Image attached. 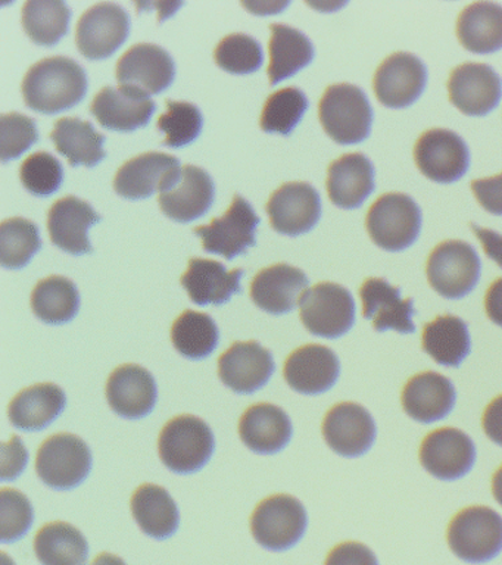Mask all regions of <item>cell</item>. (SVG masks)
Instances as JSON below:
<instances>
[{
  "label": "cell",
  "mask_w": 502,
  "mask_h": 565,
  "mask_svg": "<svg viewBox=\"0 0 502 565\" xmlns=\"http://www.w3.org/2000/svg\"><path fill=\"white\" fill-rule=\"evenodd\" d=\"M21 90L30 109L58 114L74 108L86 96V71L72 57H46L28 71Z\"/></svg>",
  "instance_id": "6da1fadb"
},
{
  "label": "cell",
  "mask_w": 502,
  "mask_h": 565,
  "mask_svg": "<svg viewBox=\"0 0 502 565\" xmlns=\"http://www.w3.org/2000/svg\"><path fill=\"white\" fill-rule=\"evenodd\" d=\"M319 115L325 135L339 145L361 143L372 131V105L363 88L354 84H333L325 88Z\"/></svg>",
  "instance_id": "7a4b0ae2"
},
{
  "label": "cell",
  "mask_w": 502,
  "mask_h": 565,
  "mask_svg": "<svg viewBox=\"0 0 502 565\" xmlns=\"http://www.w3.org/2000/svg\"><path fill=\"white\" fill-rule=\"evenodd\" d=\"M214 433L195 415H179L162 428L158 450L162 463L178 475L200 471L213 457Z\"/></svg>",
  "instance_id": "3957f363"
},
{
  "label": "cell",
  "mask_w": 502,
  "mask_h": 565,
  "mask_svg": "<svg viewBox=\"0 0 502 565\" xmlns=\"http://www.w3.org/2000/svg\"><path fill=\"white\" fill-rule=\"evenodd\" d=\"M448 545L469 564L495 559L502 552V516L488 507L466 508L449 524Z\"/></svg>",
  "instance_id": "277c9868"
},
{
  "label": "cell",
  "mask_w": 502,
  "mask_h": 565,
  "mask_svg": "<svg viewBox=\"0 0 502 565\" xmlns=\"http://www.w3.org/2000/svg\"><path fill=\"white\" fill-rule=\"evenodd\" d=\"M365 225L374 245L383 250L400 252L416 243L421 230V211L408 194L386 193L370 206Z\"/></svg>",
  "instance_id": "5b68a950"
},
{
  "label": "cell",
  "mask_w": 502,
  "mask_h": 565,
  "mask_svg": "<svg viewBox=\"0 0 502 565\" xmlns=\"http://www.w3.org/2000/svg\"><path fill=\"white\" fill-rule=\"evenodd\" d=\"M306 508L289 494L263 499L250 516V532L264 550L284 552L297 545L307 532Z\"/></svg>",
  "instance_id": "8992f818"
},
{
  "label": "cell",
  "mask_w": 502,
  "mask_h": 565,
  "mask_svg": "<svg viewBox=\"0 0 502 565\" xmlns=\"http://www.w3.org/2000/svg\"><path fill=\"white\" fill-rule=\"evenodd\" d=\"M480 268L478 252L470 243L447 241L436 246L427 259V280L444 298L461 299L478 286Z\"/></svg>",
  "instance_id": "52a82bcc"
},
{
  "label": "cell",
  "mask_w": 502,
  "mask_h": 565,
  "mask_svg": "<svg viewBox=\"0 0 502 565\" xmlns=\"http://www.w3.org/2000/svg\"><path fill=\"white\" fill-rule=\"evenodd\" d=\"M302 324L311 334L339 339L355 324V300L337 282H319L299 300Z\"/></svg>",
  "instance_id": "ba28073f"
},
{
  "label": "cell",
  "mask_w": 502,
  "mask_h": 565,
  "mask_svg": "<svg viewBox=\"0 0 502 565\" xmlns=\"http://www.w3.org/2000/svg\"><path fill=\"white\" fill-rule=\"evenodd\" d=\"M92 450L81 437L60 433L43 441L38 450L39 479L54 490H72L87 479L92 470Z\"/></svg>",
  "instance_id": "9c48e42d"
},
{
  "label": "cell",
  "mask_w": 502,
  "mask_h": 565,
  "mask_svg": "<svg viewBox=\"0 0 502 565\" xmlns=\"http://www.w3.org/2000/svg\"><path fill=\"white\" fill-rule=\"evenodd\" d=\"M130 33V17L117 3H98L78 20L76 43L90 61L107 60L125 44Z\"/></svg>",
  "instance_id": "30bf717a"
},
{
  "label": "cell",
  "mask_w": 502,
  "mask_h": 565,
  "mask_svg": "<svg viewBox=\"0 0 502 565\" xmlns=\"http://www.w3.org/2000/svg\"><path fill=\"white\" fill-rule=\"evenodd\" d=\"M414 159L423 175L442 184L460 180L470 166L466 141L447 128H431L423 132L414 146Z\"/></svg>",
  "instance_id": "8fae6325"
},
{
  "label": "cell",
  "mask_w": 502,
  "mask_h": 565,
  "mask_svg": "<svg viewBox=\"0 0 502 565\" xmlns=\"http://www.w3.org/2000/svg\"><path fill=\"white\" fill-rule=\"evenodd\" d=\"M259 216L241 194H235L231 207L222 218H214L209 225L193 228L204 242V250L232 260L255 246V228Z\"/></svg>",
  "instance_id": "7c38bea8"
},
{
  "label": "cell",
  "mask_w": 502,
  "mask_h": 565,
  "mask_svg": "<svg viewBox=\"0 0 502 565\" xmlns=\"http://www.w3.org/2000/svg\"><path fill=\"white\" fill-rule=\"evenodd\" d=\"M427 68L413 53L398 52L386 57L374 74L373 88L378 102L386 108L412 106L425 92Z\"/></svg>",
  "instance_id": "4fadbf2b"
},
{
  "label": "cell",
  "mask_w": 502,
  "mask_h": 565,
  "mask_svg": "<svg viewBox=\"0 0 502 565\" xmlns=\"http://www.w3.org/2000/svg\"><path fill=\"white\" fill-rule=\"evenodd\" d=\"M323 436L329 448L343 458H359L373 448L376 423L364 406L342 402L325 414Z\"/></svg>",
  "instance_id": "5bb4252c"
},
{
  "label": "cell",
  "mask_w": 502,
  "mask_h": 565,
  "mask_svg": "<svg viewBox=\"0 0 502 565\" xmlns=\"http://www.w3.org/2000/svg\"><path fill=\"white\" fill-rule=\"evenodd\" d=\"M266 210L275 232L285 236H301L319 223L321 199L310 183L295 181L277 189L268 199Z\"/></svg>",
  "instance_id": "9a60e30c"
},
{
  "label": "cell",
  "mask_w": 502,
  "mask_h": 565,
  "mask_svg": "<svg viewBox=\"0 0 502 565\" xmlns=\"http://www.w3.org/2000/svg\"><path fill=\"white\" fill-rule=\"evenodd\" d=\"M449 100L469 117H484L502 97V79L487 64L467 62L452 70L448 79Z\"/></svg>",
  "instance_id": "2e32d148"
},
{
  "label": "cell",
  "mask_w": 502,
  "mask_h": 565,
  "mask_svg": "<svg viewBox=\"0 0 502 565\" xmlns=\"http://www.w3.org/2000/svg\"><path fill=\"white\" fill-rule=\"evenodd\" d=\"M420 462L438 480L462 479L474 467L476 446L470 436L458 428H439L423 440Z\"/></svg>",
  "instance_id": "e0dca14e"
},
{
  "label": "cell",
  "mask_w": 502,
  "mask_h": 565,
  "mask_svg": "<svg viewBox=\"0 0 502 565\" xmlns=\"http://www.w3.org/2000/svg\"><path fill=\"white\" fill-rule=\"evenodd\" d=\"M175 77L173 57L152 43L135 44L117 64V79L122 87L145 95H158L171 86Z\"/></svg>",
  "instance_id": "ac0fdd59"
},
{
  "label": "cell",
  "mask_w": 502,
  "mask_h": 565,
  "mask_svg": "<svg viewBox=\"0 0 502 565\" xmlns=\"http://www.w3.org/2000/svg\"><path fill=\"white\" fill-rule=\"evenodd\" d=\"M180 172L182 168L178 158L161 152L142 153L118 170L114 189L122 198L140 201L164 192L178 180Z\"/></svg>",
  "instance_id": "d6986e66"
},
{
  "label": "cell",
  "mask_w": 502,
  "mask_h": 565,
  "mask_svg": "<svg viewBox=\"0 0 502 565\" xmlns=\"http://www.w3.org/2000/svg\"><path fill=\"white\" fill-rule=\"evenodd\" d=\"M275 371L273 353L255 340L233 343L218 358L220 380L241 395H249L266 386Z\"/></svg>",
  "instance_id": "ffe728a7"
},
{
  "label": "cell",
  "mask_w": 502,
  "mask_h": 565,
  "mask_svg": "<svg viewBox=\"0 0 502 565\" xmlns=\"http://www.w3.org/2000/svg\"><path fill=\"white\" fill-rule=\"evenodd\" d=\"M156 102L129 87H104L90 105V114L107 130L129 132L148 126Z\"/></svg>",
  "instance_id": "44dd1931"
},
{
  "label": "cell",
  "mask_w": 502,
  "mask_h": 565,
  "mask_svg": "<svg viewBox=\"0 0 502 565\" xmlns=\"http://www.w3.org/2000/svg\"><path fill=\"white\" fill-rule=\"evenodd\" d=\"M341 373L339 358L323 344L298 348L285 362L286 383L302 395H320L337 384Z\"/></svg>",
  "instance_id": "7402d4cb"
},
{
  "label": "cell",
  "mask_w": 502,
  "mask_h": 565,
  "mask_svg": "<svg viewBox=\"0 0 502 565\" xmlns=\"http://www.w3.org/2000/svg\"><path fill=\"white\" fill-rule=\"evenodd\" d=\"M156 379L143 366L126 364L109 375L107 399L114 413L127 419H140L156 408Z\"/></svg>",
  "instance_id": "603a6c76"
},
{
  "label": "cell",
  "mask_w": 502,
  "mask_h": 565,
  "mask_svg": "<svg viewBox=\"0 0 502 565\" xmlns=\"http://www.w3.org/2000/svg\"><path fill=\"white\" fill-rule=\"evenodd\" d=\"M310 280L302 269L288 264L264 268L250 282V299L259 309L273 316H284L297 308Z\"/></svg>",
  "instance_id": "cb8c5ba5"
},
{
  "label": "cell",
  "mask_w": 502,
  "mask_h": 565,
  "mask_svg": "<svg viewBox=\"0 0 502 565\" xmlns=\"http://www.w3.org/2000/svg\"><path fill=\"white\" fill-rule=\"evenodd\" d=\"M215 189L213 179L200 167L186 166L178 180L160 193L161 211L178 223H191L209 212L213 205Z\"/></svg>",
  "instance_id": "d4e9b609"
},
{
  "label": "cell",
  "mask_w": 502,
  "mask_h": 565,
  "mask_svg": "<svg viewBox=\"0 0 502 565\" xmlns=\"http://www.w3.org/2000/svg\"><path fill=\"white\" fill-rule=\"evenodd\" d=\"M100 215L86 201L65 196L56 201L47 214L51 242L72 255H86L94 250L89 242V228L99 223Z\"/></svg>",
  "instance_id": "484cf974"
},
{
  "label": "cell",
  "mask_w": 502,
  "mask_h": 565,
  "mask_svg": "<svg viewBox=\"0 0 502 565\" xmlns=\"http://www.w3.org/2000/svg\"><path fill=\"white\" fill-rule=\"evenodd\" d=\"M360 298L363 300V316L373 322L374 330H395L403 334L416 331L413 299L400 298L399 287L383 278H369L361 286Z\"/></svg>",
  "instance_id": "4316f807"
},
{
  "label": "cell",
  "mask_w": 502,
  "mask_h": 565,
  "mask_svg": "<svg viewBox=\"0 0 502 565\" xmlns=\"http://www.w3.org/2000/svg\"><path fill=\"white\" fill-rule=\"evenodd\" d=\"M456 387L442 374L427 371L414 375L403 392L405 413L414 422L431 424L440 422L452 413L456 406Z\"/></svg>",
  "instance_id": "83f0119b"
},
{
  "label": "cell",
  "mask_w": 502,
  "mask_h": 565,
  "mask_svg": "<svg viewBox=\"0 0 502 565\" xmlns=\"http://www.w3.org/2000/svg\"><path fill=\"white\" fill-rule=\"evenodd\" d=\"M244 269H228L218 260L192 258L189 260L188 271L180 278V282L188 290L193 303L224 305L233 295L241 294V278Z\"/></svg>",
  "instance_id": "f1b7e54d"
},
{
  "label": "cell",
  "mask_w": 502,
  "mask_h": 565,
  "mask_svg": "<svg viewBox=\"0 0 502 565\" xmlns=\"http://www.w3.org/2000/svg\"><path fill=\"white\" fill-rule=\"evenodd\" d=\"M292 422L279 406L255 404L242 415L239 436L254 452L273 455L280 452L292 439Z\"/></svg>",
  "instance_id": "f546056e"
},
{
  "label": "cell",
  "mask_w": 502,
  "mask_h": 565,
  "mask_svg": "<svg viewBox=\"0 0 502 565\" xmlns=\"http://www.w3.org/2000/svg\"><path fill=\"white\" fill-rule=\"evenodd\" d=\"M328 193L333 205L355 210L374 190V167L363 153H346L330 163Z\"/></svg>",
  "instance_id": "4dcf8cb0"
},
{
  "label": "cell",
  "mask_w": 502,
  "mask_h": 565,
  "mask_svg": "<svg viewBox=\"0 0 502 565\" xmlns=\"http://www.w3.org/2000/svg\"><path fill=\"white\" fill-rule=\"evenodd\" d=\"M65 406L67 396L63 388L54 383H41L21 391L11 401L8 415L15 428L41 431L64 413Z\"/></svg>",
  "instance_id": "1f68e13d"
},
{
  "label": "cell",
  "mask_w": 502,
  "mask_h": 565,
  "mask_svg": "<svg viewBox=\"0 0 502 565\" xmlns=\"http://www.w3.org/2000/svg\"><path fill=\"white\" fill-rule=\"evenodd\" d=\"M131 512L136 523L149 537L165 541L178 532L180 514L178 503L169 490L147 483L140 486L131 497Z\"/></svg>",
  "instance_id": "d6a6232c"
},
{
  "label": "cell",
  "mask_w": 502,
  "mask_h": 565,
  "mask_svg": "<svg viewBox=\"0 0 502 565\" xmlns=\"http://www.w3.org/2000/svg\"><path fill=\"white\" fill-rule=\"evenodd\" d=\"M458 40L467 51L488 55L502 49V4L476 2L460 13Z\"/></svg>",
  "instance_id": "836d02e7"
},
{
  "label": "cell",
  "mask_w": 502,
  "mask_h": 565,
  "mask_svg": "<svg viewBox=\"0 0 502 565\" xmlns=\"http://www.w3.org/2000/svg\"><path fill=\"white\" fill-rule=\"evenodd\" d=\"M56 150L68 159L70 166H98L107 152L104 150L105 136L96 131L92 122L83 119L61 118L51 132Z\"/></svg>",
  "instance_id": "e575fe53"
},
{
  "label": "cell",
  "mask_w": 502,
  "mask_h": 565,
  "mask_svg": "<svg viewBox=\"0 0 502 565\" xmlns=\"http://www.w3.org/2000/svg\"><path fill=\"white\" fill-rule=\"evenodd\" d=\"M270 65L271 86L292 77L314 60V46L302 31L285 24H271Z\"/></svg>",
  "instance_id": "d590c367"
},
{
  "label": "cell",
  "mask_w": 502,
  "mask_h": 565,
  "mask_svg": "<svg viewBox=\"0 0 502 565\" xmlns=\"http://www.w3.org/2000/svg\"><path fill=\"white\" fill-rule=\"evenodd\" d=\"M34 554L42 565H87L89 543L74 525L55 521L39 530Z\"/></svg>",
  "instance_id": "8d00e7d4"
},
{
  "label": "cell",
  "mask_w": 502,
  "mask_h": 565,
  "mask_svg": "<svg viewBox=\"0 0 502 565\" xmlns=\"http://www.w3.org/2000/svg\"><path fill=\"white\" fill-rule=\"evenodd\" d=\"M423 349L442 366H460L469 356V327L456 316L438 317L423 330Z\"/></svg>",
  "instance_id": "74e56055"
},
{
  "label": "cell",
  "mask_w": 502,
  "mask_h": 565,
  "mask_svg": "<svg viewBox=\"0 0 502 565\" xmlns=\"http://www.w3.org/2000/svg\"><path fill=\"white\" fill-rule=\"evenodd\" d=\"M34 316L46 324L58 326L70 322L81 309V295L70 278L51 276L43 278L32 294Z\"/></svg>",
  "instance_id": "f35d334b"
},
{
  "label": "cell",
  "mask_w": 502,
  "mask_h": 565,
  "mask_svg": "<svg viewBox=\"0 0 502 565\" xmlns=\"http://www.w3.org/2000/svg\"><path fill=\"white\" fill-rule=\"evenodd\" d=\"M220 331L213 318L205 312L188 309L171 327V342L175 351L188 360L200 361L217 349Z\"/></svg>",
  "instance_id": "ab89813d"
},
{
  "label": "cell",
  "mask_w": 502,
  "mask_h": 565,
  "mask_svg": "<svg viewBox=\"0 0 502 565\" xmlns=\"http://www.w3.org/2000/svg\"><path fill=\"white\" fill-rule=\"evenodd\" d=\"M68 4L56 0H30L23 8V26L32 42L39 46H55L67 34Z\"/></svg>",
  "instance_id": "60d3db41"
},
{
  "label": "cell",
  "mask_w": 502,
  "mask_h": 565,
  "mask_svg": "<svg viewBox=\"0 0 502 565\" xmlns=\"http://www.w3.org/2000/svg\"><path fill=\"white\" fill-rule=\"evenodd\" d=\"M42 247L41 233L33 221L10 218L0 225V264L8 269H21Z\"/></svg>",
  "instance_id": "b9f144b4"
},
{
  "label": "cell",
  "mask_w": 502,
  "mask_h": 565,
  "mask_svg": "<svg viewBox=\"0 0 502 565\" xmlns=\"http://www.w3.org/2000/svg\"><path fill=\"white\" fill-rule=\"evenodd\" d=\"M306 93L297 87H286L273 93L264 104L261 128L266 132L289 136L308 109Z\"/></svg>",
  "instance_id": "7bdbcfd3"
},
{
  "label": "cell",
  "mask_w": 502,
  "mask_h": 565,
  "mask_svg": "<svg viewBox=\"0 0 502 565\" xmlns=\"http://www.w3.org/2000/svg\"><path fill=\"white\" fill-rule=\"evenodd\" d=\"M204 118L200 108L189 102L167 100V113L158 119V130L165 132L162 145L182 148L201 135Z\"/></svg>",
  "instance_id": "ee69618b"
},
{
  "label": "cell",
  "mask_w": 502,
  "mask_h": 565,
  "mask_svg": "<svg viewBox=\"0 0 502 565\" xmlns=\"http://www.w3.org/2000/svg\"><path fill=\"white\" fill-rule=\"evenodd\" d=\"M215 64L231 74H250L261 68V44L248 34L235 33L224 38L214 52Z\"/></svg>",
  "instance_id": "f6af8a7d"
},
{
  "label": "cell",
  "mask_w": 502,
  "mask_h": 565,
  "mask_svg": "<svg viewBox=\"0 0 502 565\" xmlns=\"http://www.w3.org/2000/svg\"><path fill=\"white\" fill-rule=\"evenodd\" d=\"M20 179L24 188L34 196L45 198L55 193L64 180L63 163L54 154L36 152L30 154L20 168Z\"/></svg>",
  "instance_id": "bcb514c9"
},
{
  "label": "cell",
  "mask_w": 502,
  "mask_h": 565,
  "mask_svg": "<svg viewBox=\"0 0 502 565\" xmlns=\"http://www.w3.org/2000/svg\"><path fill=\"white\" fill-rule=\"evenodd\" d=\"M0 136H2V162L11 161L28 152L39 140L36 122L28 115L11 113L0 117Z\"/></svg>",
  "instance_id": "7dc6e473"
},
{
  "label": "cell",
  "mask_w": 502,
  "mask_h": 565,
  "mask_svg": "<svg viewBox=\"0 0 502 565\" xmlns=\"http://www.w3.org/2000/svg\"><path fill=\"white\" fill-rule=\"evenodd\" d=\"M2 499V543H15L32 529L34 511L32 502L19 490L3 488Z\"/></svg>",
  "instance_id": "c3c4849f"
},
{
  "label": "cell",
  "mask_w": 502,
  "mask_h": 565,
  "mask_svg": "<svg viewBox=\"0 0 502 565\" xmlns=\"http://www.w3.org/2000/svg\"><path fill=\"white\" fill-rule=\"evenodd\" d=\"M324 565H378V559L363 543L345 542L330 551Z\"/></svg>",
  "instance_id": "681fc988"
},
{
  "label": "cell",
  "mask_w": 502,
  "mask_h": 565,
  "mask_svg": "<svg viewBox=\"0 0 502 565\" xmlns=\"http://www.w3.org/2000/svg\"><path fill=\"white\" fill-rule=\"evenodd\" d=\"M29 462V452L20 436H12L8 444L2 446V480L19 479Z\"/></svg>",
  "instance_id": "f907efd6"
},
{
  "label": "cell",
  "mask_w": 502,
  "mask_h": 565,
  "mask_svg": "<svg viewBox=\"0 0 502 565\" xmlns=\"http://www.w3.org/2000/svg\"><path fill=\"white\" fill-rule=\"evenodd\" d=\"M471 190L483 210L493 215H502V174L474 180Z\"/></svg>",
  "instance_id": "816d5d0a"
},
{
  "label": "cell",
  "mask_w": 502,
  "mask_h": 565,
  "mask_svg": "<svg viewBox=\"0 0 502 565\" xmlns=\"http://www.w3.org/2000/svg\"><path fill=\"white\" fill-rule=\"evenodd\" d=\"M483 430L493 444L502 446V395L495 397L484 411Z\"/></svg>",
  "instance_id": "f5cc1de1"
},
{
  "label": "cell",
  "mask_w": 502,
  "mask_h": 565,
  "mask_svg": "<svg viewBox=\"0 0 502 565\" xmlns=\"http://www.w3.org/2000/svg\"><path fill=\"white\" fill-rule=\"evenodd\" d=\"M476 237L482 243L484 254L489 256L502 268V234L493 232V230L479 227L478 224L471 223Z\"/></svg>",
  "instance_id": "db71d44e"
},
{
  "label": "cell",
  "mask_w": 502,
  "mask_h": 565,
  "mask_svg": "<svg viewBox=\"0 0 502 565\" xmlns=\"http://www.w3.org/2000/svg\"><path fill=\"white\" fill-rule=\"evenodd\" d=\"M484 308H487L489 320L493 324L502 327V278H498L489 287L487 298H484Z\"/></svg>",
  "instance_id": "11a10c76"
},
{
  "label": "cell",
  "mask_w": 502,
  "mask_h": 565,
  "mask_svg": "<svg viewBox=\"0 0 502 565\" xmlns=\"http://www.w3.org/2000/svg\"><path fill=\"white\" fill-rule=\"evenodd\" d=\"M92 565H126V563L121 558H118V556L105 552V554L96 556Z\"/></svg>",
  "instance_id": "9f6ffc18"
},
{
  "label": "cell",
  "mask_w": 502,
  "mask_h": 565,
  "mask_svg": "<svg viewBox=\"0 0 502 565\" xmlns=\"http://www.w3.org/2000/svg\"><path fill=\"white\" fill-rule=\"evenodd\" d=\"M492 493L496 502L502 507V467L493 475Z\"/></svg>",
  "instance_id": "6f0895ef"
}]
</instances>
